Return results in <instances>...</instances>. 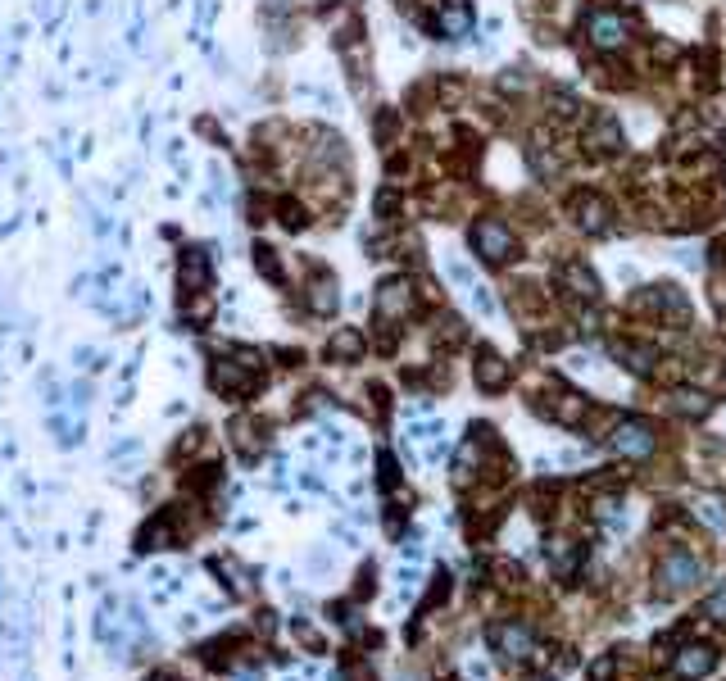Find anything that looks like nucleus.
<instances>
[{"label": "nucleus", "instance_id": "nucleus-1", "mask_svg": "<svg viewBox=\"0 0 726 681\" xmlns=\"http://www.w3.org/2000/svg\"><path fill=\"white\" fill-rule=\"evenodd\" d=\"M264 377H268L264 355L250 346H232V350H223V355H214V364H209V386H214L223 400H250V395L264 386Z\"/></svg>", "mask_w": 726, "mask_h": 681}, {"label": "nucleus", "instance_id": "nucleus-2", "mask_svg": "<svg viewBox=\"0 0 726 681\" xmlns=\"http://www.w3.org/2000/svg\"><path fill=\"white\" fill-rule=\"evenodd\" d=\"M214 291V264L205 246H187L177 255V296H209Z\"/></svg>", "mask_w": 726, "mask_h": 681}, {"label": "nucleus", "instance_id": "nucleus-3", "mask_svg": "<svg viewBox=\"0 0 726 681\" xmlns=\"http://www.w3.org/2000/svg\"><path fill=\"white\" fill-rule=\"evenodd\" d=\"M227 445H232L246 464H255L259 454L268 450V423L259 414H236L232 423H227Z\"/></svg>", "mask_w": 726, "mask_h": 681}, {"label": "nucleus", "instance_id": "nucleus-4", "mask_svg": "<svg viewBox=\"0 0 726 681\" xmlns=\"http://www.w3.org/2000/svg\"><path fill=\"white\" fill-rule=\"evenodd\" d=\"M177 545H187V536H182V527H177L173 509H159V514L150 518V523L137 532V550H141V554H155V550H177Z\"/></svg>", "mask_w": 726, "mask_h": 681}, {"label": "nucleus", "instance_id": "nucleus-5", "mask_svg": "<svg viewBox=\"0 0 726 681\" xmlns=\"http://www.w3.org/2000/svg\"><path fill=\"white\" fill-rule=\"evenodd\" d=\"M413 314V287L404 282V277H395V282H386L382 291H377V323L391 327L400 323V318Z\"/></svg>", "mask_w": 726, "mask_h": 681}, {"label": "nucleus", "instance_id": "nucleus-6", "mask_svg": "<svg viewBox=\"0 0 726 681\" xmlns=\"http://www.w3.org/2000/svg\"><path fill=\"white\" fill-rule=\"evenodd\" d=\"M336 277L327 273V268H314L309 273V282H305V305H309V314H318V318H327V314H336Z\"/></svg>", "mask_w": 726, "mask_h": 681}, {"label": "nucleus", "instance_id": "nucleus-7", "mask_svg": "<svg viewBox=\"0 0 726 681\" xmlns=\"http://www.w3.org/2000/svg\"><path fill=\"white\" fill-rule=\"evenodd\" d=\"M658 582L668 586V591H690V586L699 582V563H695V554H672L668 563H663V573H658Z\"/></svg>", "mask_w": 726, "mask_h": 681}, {"label": "nucleus", "instance_id": "nucleus-8", "mask_svg": "<svg viewBox=\"0 0 726 681\" xmlns=\"http://www.w3.org/2000/svg\"><path fill=\"white\" fill-rule=\"evenodd\" d=\"M491 641L500 645L504 659H527L531 654V627H522V622H500L491 632Z\"/></svg>", "mask_w": 726, "mask_h": 681}, {"label": "nucleus", "instance_id": "nucleus-9", "mask_svg": "<svg viewBox=\"0 0 726 681\" xmlns=\"http://www.w3.org/2000/svg\"><path fill=\"white\" fill-rule=\"evenodd\" d=\"M472 241H477V250H481L486 259H509V250H513L509 232H504L500 223H481L477 232H472Z\"/></svg>", "mask_w": 726, "mask_h": 681}, {"label": "nucleus", "instance_id": "nucleus-10", "mask_svg": "<svg viewBox=\"0 0 726 681\" xmlns=\"http://www.w3.org/2000/svg\"><path fill=\"white\" fill-rule=\"evenodd\" d=\"M713 663H717V650H708V645H690V650L677 654V677L695 681V677H704V672H713Z\"/></svg>", "mask_w": 726, "mask_h": 681}, {"label": "nucleus", "instance_id": "nucleus-11", "mask_svg": "<svg viewBox=\"0 0 726 681\" xmlns=\"http://www.w3.org/2000/svg\"><path fill=\"white\" fill-rule=\"evenodd\" d=\"M214 568H218V577H223V586H232V595H241V600H250V595H255V573H250L246 563L218 559Z\"/></svg>", "mask_w": 726, "mask_h": 681}, {"label": "nucleus", "instance_id": "nucleus-12", "mask_svg": "<svg viewBox=\"0 0 726 681\" xmlns=\"http://www.w3.org/2000/svg\"><path fill=\"white\" fill-rule=\"evenodd\" d=\"M327 355H332L336 364H354V359L363 355V336L354 332V327H336V336L327 341Z\"/></svg>", "mask_w": 726, "mask_h": 681}, {"label": "nucleus", "instance_id": "nucleus-13", "mask_svg": "<svg viewBox=\"0 0 726 681\" xmlns=\"http://www.w3.org/2000/svg\"><path fill=\"white\" fill-rule=\"evenodd\" d=\"M613 445H618L622 454H649L654 450V436H649V427H640V423H622L618 427V436H613Z\"/></svg>", "mask_w": 726, "mask_h": 681}, {"label": "nucleus", "instance_id": "nucleus-14", "mask_svg": "<svg viewBox=\"0 0 726 681\" xmlns=\"http://www.w3.org/2000/svg\"><path fill=\"white\" fill-rule=\"evenodd\" d=\"M255 268H259L264 277H273V282H282V259H277V250L264 246V241L255 246Z\"/></svg>", "mask_w": 726, "mask_h": 681}, {"label": "nucleus", "instance_id": "nucleus-15", "mask_svg": "<svg viewBox=\"0 0 726 681\" xmlns=\"http://www.w3.org/2000/svg\"><path fill=\"white\" fill-rule=\"evenodd\" d=\"M477 373H481V386H500V382H504V368H500V359H491V355L481 359V368H477Z\"/></svg>", "mask_w": 726, "mask_h": 681}, {"label": "nucleus", "instance_id": "nucleus-16", "mask_svg": "<svg viewBox=\"0 0 726 681\" xmlns=\"http://www.w3.org/2000/svg\"><path fill=\"white\" fill-rule=\"evenodd\" d=\"M150 681H187L182 672H173V668H159V672H150Z\"/></svg>", "mask_w": 726, "mask_h": 681}, {"label": "nucleus", "instance_id": "nucleus-17", "mask_svg": "<svg viewBox=\"0 0 726 681\" xmlns=\"http://www.w3.org/2000/svg\"><path fill=\"white\" fill-rule=\"evenodd\" d=\"M708 613H713V618H726V595H717V600H708Z\"/></svg>", "mask_w": 726, "mask_h": 681}]
</instances>
